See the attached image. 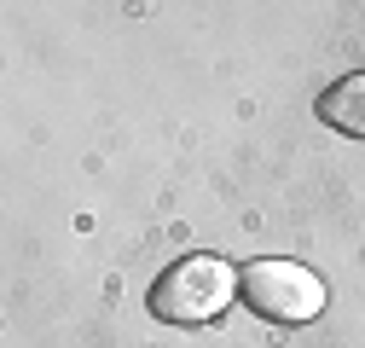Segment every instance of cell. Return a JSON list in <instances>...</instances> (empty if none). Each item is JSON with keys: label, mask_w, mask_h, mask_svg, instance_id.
Instances as JSON below:
<instances>
[{"label": "cell", "mask_w": 365, "mask_h": 348, "mask_svg": "<svg viewBox=\"0 0 365 348\" xmlns=\"http://www.w3.org/2000/svg\"><path fill=\"white\" fill-rule=\"evenodd\" d=\"M232 296H238V273L220 255H180L151 285V314L163 325H209L232 308Z\"/></svg>", "instance_id": "cell-1"}, {"label": "cell", "mask_w": 365, "mask_h": 348, "mask_svg": "<svg viewBox=\"0 0 365 348\" xmlns=\"http://www.w3.org/2000/svg\"><path fill=\"white\" fill-rule=\"evenodd\" d=\"M238 296L272 325H307V319H319V308H325L319 273L302 267V261H284V255L250 261V267L238 273Z\"/></svg>", "instance_id": "cell-2"}, {"label": "cell", "mask_w": 365, "mask_h": 348, "mask_svg": "<svg viewBox=\"0 0 365 348\" xmlns=\"http://www.w3.org/2000/svg\"><path fill=\"white\" fill-rule=\"evenodd\" d=\"M319 116H325L331 128H342V134H359V140H365V70L342 76L336 87H325Z\"/></svg>", "instance_id": "cell-3"}]
</instances>
